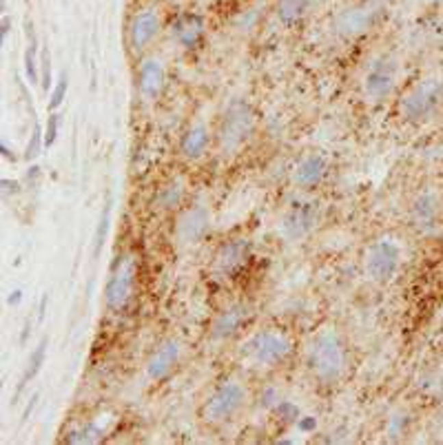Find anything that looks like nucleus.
I'll return each mask as SVG.
<instances>
[{"label":"nucleus","mask_w":443,"mask_h":445,"mask_svg":"<svg viewBox=\"0 0 443 445\" xmlns=\"http://www.w3.org/2000/svg\"><path fill=\"white\" fill-rule=\"evenodd\" d=\"M206 23L200 14H180L171 25V36L182 49H195L202 42Z\"/></svg>","instance_id":"nucleus-19"},{"label":"nucleus","mask_w":443,"mask_h":445,"mask_svg":"<svg viewBox=\"0 0 443 445\" xmlns=\"http://www.w3.org/2000/svg\"><path fill=\"white\" fill-rule=\"evenodd\" d=\"M136 283H138V262L134 255H120L113 264L107 288H105V304L111 310H122L127 308L136 292Z\"/></svg>","instance_id":"nucleus-8"},{"label":"nucleus","mask_w":443,"mask_h":445,"mask_svg":"<svg viewBox=\"0 0 443 445\" xmlns=\"http://www.w3.org/2000/svg\"><path fill=\"white\" fill-rule=\"evenodd\" d=\"M162 31V16L153 7L140 9L129 21V44L131 49L142 53L155 42V38Z\"/></svg>","instance_id":"nucleus-14"},{"label":"nucleus","mask_w":443,"mask_h":445,"mask_svg":"<svg viewBox=\"0 0 443 445\" xmlns=\"http://www.w3.org/2000/svg\"><path fill=\"white\" fill-rule=\"evenodd\" d=\"M246 401H249L246 385H244L240 379L229 377V379H222V381L206 394L200 414L206 423L224 425V423L233 421L235 416L244 410Z\"/></svg>","instance_id":"nucleus-3"},{"label":"nucleus","mask_w":443,"mask_h":445,"mask_svg":"<svg viewBox=\"0 0 443 445\" xmlns=\"http://www.w3.org/2000/svg\"><path fill=\"white\" fill-rule=\"evenodd\" d=\"M21 299H23V290L18 288V290H14V292H12V297H9V306H14L16 301H18V304H21Z\"/></svg>","instance_id":"nucleus-33"},{"label":"nucleus","mask_w":443,"mask_h":445,"mask_svg":"<svg viewBox=\"0 0 443 445\" xmlns=\"http://www.w3.org/2000/svg\"><path fill=\"white\" fill-rule=\"evenodd\" d=\"M328 173V162L322 153H306L304 157L299 160L293 168V184L297 188H313L317 186Z\"/></svg>","instance_id":"nucleus-18"},{"label":"nucleus","mask_w":443,"mask_h":445,"mask_svg":"<svg viewBox=\"0 0 443 445\" xmlns=\"http://www.w3.org/2000/svg\"><path fill=\"white\" fill-rule=\"evenodd\" d=\"M383 14H385L383 0H362V3H355L351 7L342 9V12L335 16L333 31L337 34V38L355 40V38L375 29L383 18Z\"/></svg>","instance_id":"nucleus-6"},{"label":"nucleus","mask_w":443,"mask_h":445,"mask_svg":"<svg viewBox=\"0 0 443 445\" xmlns=\"http://www.w3.org/2000/svg\"><path fill=\"white\" fill-rule=\"evenodd\" d=\"M186 197V182L182 177H171L160 186L155 195V206L160 211H177Z\"/></svg>","instance_id":"nucleus-22"},{"label":"nucleus","mask_w":443,"mask_h":445,"mask_svg":"<svg viewBox=\"0 0 443 445\" xmlns=\"http://www.w3.org/2000/svg\"><path fill=\"white\" fill-rule=\"evenodd\" d=\"M58 129H60V116L55 111H51V118L47 122L45 129V147H51L55 140H58Z\"/></svg>","instance_id":"nucleus-28"},{"label":"nucleus","mask_w":443,"mask_h":445,"mask_svg":"<svg viewBox=\"0 0 443 445\" xmlns=\"http://www.w3.org/2000/svg\"><path fill=\"white\" fill-rule=\"evenodd\" d=\"M182 359H184V344L180 339H164L149 357L144 368L147 379L155 383L164 381V379H168L180 368Z\"/></svg>","instance_id":"nucleus-13"},{"label":"nucleus","mask_w":443,"mask_h":445,"mask_svg":"<svg viewBox=\"0 0 443 445\" xmlns=\"http://www.w3.org/2000/svg\"><path fill=\"white\" fill-rule=\"evenodd\" d=\"M109 222H111V204L107 202V206L102 208V213H100V220H98V231H96V249H93V253H96V255H100L102 246H105V242H107V233H109Z\"/></svg>","instance_id":"nucleus-25"},{"label":"nucleus","mask_w":443,"mask_h":445,"mask_svg":"<svg viewBox=\"0 0 443 445\" xmlns=\"http://www.w3.org/2000/svg\"><path fill=\"white\" fill-rule=\"evenodd\" d=\"M211 147V129L204 122H197L182 138V155L186 160H200Z\"/></svg>","instance_id":"nucleus-21"},{"label":"nucleus","mask_w":443,"mask_h":445,"mask_svg":"<svg viewBox=\"0 0 443 445\" xmlns=\"http://www.w3.org/2000/svg\"><path fill=\"white\" fill-rule=\"evenodd\" d=\"M67 91H69V80H67V73H60L58 82L51 91V98H49V111H58L62 107L64 98H67Z\"/></svg>","instance_id":"nucleus-26"},{"label":"nucleus","mask_w":443,"mask_h":445,"mask_svg":"<svg viewBox=\"0 0 443 445\" xmlns=\"http://www.w3.org/2000/svg\"><path fill=\"white\" fill-rule=\"evenodd\" d=\"M319 0H277L275 16L281 27H297L304 23Z\"/></svg>","instance_id":"nucleus-20"},{"label":"nucleus","mask_w":443,"mask_h":445,"mask_svg":"<svg viewBox=\"0 0 443 445\" xmlns=\"http://www.w3.org/2000/svg\"><path fill=\"white\" fill-rule=\"evenodd\" d=\"M319 222H322V202L317 200L295 202L281 215V220L277 224V233L281 240L295 244L306 240L319 226Z\"/></svg>","instance_id":"nucleus-9"},{"label":"nucleus","mask_w":443,"mask_h":445,"mask_svg":"<svg viewBox=\"0 0 443 445\" xmlns=\"http://www.w3.org/2000/svg\"><path fill=\"white\" fill-rule=\"evenodd\" d=\"M27 34H29V44L25 49V75L29 84H36L40 80V73H38V40L34 38L31 25H27Z\"/></svg>","instance_id":"nucleus-24"},{"label":"nucleus","mask_w":443,"mask_h":445,"mask_svg":"<svg viewBox=\"0 0 443 445\" xmlns=\"http://www.w3.org/2000/svg\"><path fill=\"white\" fill-rule=\"evenodd\" d=\"M299 428H301V430H306V432H308V430H313V428H315V421H313V419L299 421Z\"/></svg>","instance_id":"nucleus-34"},{"label":"nucleus","mask_w":443,"mask_h":445,"mask_svg":"<svg viewBox=\"0 0 443 445\" xmlns=\"http://www.w3.org/2000/svg\"><path fill=\"white\" fill-rule=\"evenodd\" d=\"M0 149H3V155H5L7 160H12V162H16V160H18V155L12 153V149H9L7 142H3V147H0Z\"/></svg>","instance_id":"nucleus-32"},{"label":"nucleus","mask_w":443,"mask_h":445,"mask_svg":"<svg viewBox=\"0 0 443 445\" xmlns=\"http://www.w3.org/2000/svg\"><path fill=\"white\" fill-rule=\"evenodd\" d=\"M242 359L257 370H273L279 368L293 355V342L275 328H264L253 333L242 344Z\"/></svg>","instance_id":"nucleus-2"},{"label":"nucleus","mask_w":443,"mask_h":445,"mask_svg":"<svg viewBox=\"0 0 443 445\" xmlns=\"http://www.w3.org/2000/svg\"><path fill=\"white\" fill-rule=\"evenodd\" d=\"M0 184H3L0 188H3V195L5 197H9L12 193H18V182H12V179H3Z\"/></svg>","instance_id":"nucleus-30"},{"label":"nucleus","mask_w":443,"mask_h":445,"mask_svg":"<svg viewBox=\"0 0 443 445\" xmlns=\"http://www.w3.org/2000/svg\"><path fill=\"white\" fill-rule=\"evenodd\" d=\"M308 370L317 383L335 385L348 370V348L335 328H324L313 337L308 346Z\"/></svg>","instance_id":"nucleus-1"},{"label":"nucleus","mask_w":443,"mask_h":445,"mask_svg":"<svg viewBox=\"0 0 443 445\" xmlns=\"http://www.w3.org/2000/svg\"><path fill=\"white\" fill-rule=\"evenodd\" d=\"M443 104V78L430 75V78L419 80L414 87L408 89L406 96L399 102V113L406 122L421 125L430 120Z\"/></svg>","instance_id":"nucleus-5"},{"label":"nucleus","mask_w":443,"mask_h":445,"mask_svg":"<svg viewBox=\"0 0 443 445\" xmlns=\"http://www.w3.org/2000/svg\"><path fill=\"white\" fill-rule=\"evenodd\" d=\"M166 87V64L162 58H144L138 67V91L144 100H157Z\"/></svg>","instance_id":"nucleus-17"},{"label":"nucleus","mask_w":443,"mask_h":445,"mask_svg":"<svg viewBox=\"0 0 443 445\" xmlns=\"http://www.w3.org/2000/svg\"><path fill=\"white\" fill-rule=\"evenodd\" d=\"M255 125L257 118L251 104L246 100H233L226 107L218 127V144L222 153H238L255 134Z\"/></svg>","instance_id":"nucleus-4"},{"label":"nucleus","mask_w":443,"mask_h":445,"mask_svg":"<svg viewBox=\"0 0 443 445\" xmlns=\"http://www.w3.org/2000/svg\"><path fill=\"white\" fill-rule=\"evenodd\" d=\"M45 359H47V339H42L40 344L36 346V350L31 353V357H29V364H27V370H25V374H23V381H21V385L16 387V396L21 394L23 390H25V385L31 381V379L42 370V364H45Z\"/></svg>","instance_id":"nucleus-23"},{"label":"nucleus","mask_w":443,"mask_h":445,"mask_svg":"<svg viewBox=\"0 0 443 445\" xmlns=\"http://www.w3.org/2000/svg\"><path fill=\"white\" fill-rule=\"evenodd\" d=\"M441 213H443V204L435 191H421L412 200L410 217H412V224L417 226L421 233L437 231L441 224Z\"/></svg>","instance_id":"nucleus-16"},{"label":"nucleus","mask_w":443,"mask_h":445,"mask_svg":"<svg viewBox=\"0 0 443 445\" xmlns=\"http://www.w3.org/2000/svg\"><path fill=\"white\" fill-rule=\"evenodd\" d=\"M211 229V211L206 204H191L177 215L175 222V242L177 246H195L204 240V235Z\"/></svg>","instance_id":"nucleus-11"},{"label":"nucleus","mask_w":443,"mask_h":445,"mask_svg":"<svg viewBox=\"0 0 443 445\" xmlns=\"http://www.w3.org/2000/svg\"><path fill=\"white\" fill-rule=\"evenodd\" d=\"M399 80V62L392 53H381L370 60L368 69L364 73V96L368 102H383L397 87Z\"/></svg>","instance_id":"nucleus-7"},{"label":"nucleus","mask_w":443,"mask_h":445,"mask_svg":"<svg viewBox=\"0 0 443 445\" xmlns=\"http://www.w3.org/2000/svg\"><path fill=\"white\" fill-rule=\"evenodd\" d=\"M49 80H51V75H49V53H42V89H49Z\"/></svg>","instance_id":"nucleus-29"},{"label":"nucleus","mask_w":443,"mask_h":445,"mask_svg":"<svg viewBox=\"0 0 443 445\" xmlns=\"http://www.w3.org/2000/svg\"><path fill=\"white\" fill-rule=\"evenodd\" d=\"M401 266V246L394 238H379L366 253V275L375 283H388Z\"/></svg>","instance_id":"nucleus-10"},{"label":"nucleus","mask_w":443,"mask_h":445,"mask_svg":"<svg viewBox=\"0 0 443 445\" xmlns=\"http://www.w3.org/2000/svg\"><path fill=\"white\" fill-rule=\"evenodd\" d=\"M253 319V306L246 301H238L224 308L213 321L211 328V342H229L235 335H240L244 326Z\"/></svg>","instance_id":"nucleus-15"},{"label":"nucleus","mask_w":443,"mask_h":445,"mask_svg":"<svg viewBox=\"0 0 443 445\" xmlns=\"http://www.w3.org/2000/svg\"><path fill=\"white\" fill-rule=\"evenodd\" d=\"M0 27H3V38H0V42H7L9 38V31H12V21H9V16H3V21H0Z\"/></svg>","instance_id":"nucleus-31"},{"label":"nucleus","mask_w":443,"mask_h":445,"mask_svg":"<svg viewBox=\"0 0 443 445\" xmlns=\"http://www.w3.org/2000/svg\"><path fill=\"white\" fill-rule=\"evenodd\" d=\"M42 147H45V131L36 125L34 131H31L29 142H27V149H25L27 153H25V157H27V160H36L38 155H40Z\"/></svg>","instance_id":"nucleus-27"},{"label":"nucleus","mask_w":443,"mask_h":445,"mask_svg":"<svg viewBox=\"0 0 443 445\" xmlns=\"http://www.w3.org/2000/svg\"><path fill=\"white\" fill-rule=\"evenodd\" d=\"M253 253V246L246 238H235L220 246V251L215 253L211 272L215 279H231L235 277L244 266L249 264Z\"/></svg>","instance_id":"nucleus-12"}]
</instances>
